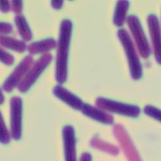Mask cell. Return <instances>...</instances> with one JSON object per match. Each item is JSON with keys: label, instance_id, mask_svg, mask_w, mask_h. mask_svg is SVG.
I'll return each instance as SVG.
<instances>
[{"label": "cell", "instance_id": "obj_3", "mask_svg": "<svg viewBox=\"0 0 161 161\" xmlns=\"http://www.w3.org/2000/svg\"><path fill=\"white\" fill-rule=\"evenodd\" d=\"M52 60V56L50 53H44L36 61H35L24 78L17 86L18 90L21 93L27 92L36 81L43 72L47 69Z\"/></svg>", "mask_w": 161, "mask_h": 161}, {"label": "cell", "instance_id": "obj_6", "mask_svg": "<svg viewBox=\"0 0 161 161\" xmlns=\"http://www.w3.org/2000/svg\"><path fill=\"white\" fill-rule=\"evenodd\" d=\"M10 136L16 141L21 139L22 135L23 102L18 96L12 97L10 101Z\"/></svg>", "mask_w": 161, "mask_h": 161}, {"label": "cell", "instance_id": "obj_21", "mask_svg": "<svg viewBox=\"0 0 161 161\" xmlns=\"http://www.w3.org/2000/svg\"><path fill=\"white\" fill-rule=\"evenodd\" d=\"M11 10L12 12L15 13L17 15L21 14V13L23 10V1H11L10 2Z\"/></svg>", "mask_w": 161, "mask_h": 161}, {"label": "cell", "instance_id": "obj_25", "mask_svg": "<svg viewBox=\"0 0 161 161\" xmlns=\"http://www.w3.org/2000/svg\"><path fill=\"white\" fill-rule=\"evenodd\" d=\"M63 1H52L51 2V6L52 8L56 10H59L62 8L63 5Z\"/></svg>", "mask_w": 161, "mask_h": 161}, {"label": "cell", "instance_id": "obj_26", "mask_svg": "<svg viewBox=\"0 0 161 161\" xmlns=\"http://www.w3.org/2000/svg\"><path fill=\"white\" fill-rule=\"evenodd\" d=\"M4 101H5V97L1 88H0V105L4 103Z\"/></svg>", "mask_w": 161, "mask_h": 161}, {"label": "cell", "instance_id": "obj_22", "mask_svg": "<svg viewBox=\"0 0 161 161\" xmlns=\"http://www.w3.org/2000/svg\"><path fill=\"white\" fill-rule=\"evenodd\" d=\"M12 31L13 26L10 23L0 21V34L3 35L10 34Z\"/></svg>", "mask_w": 161, "mask_h": 161}, {"label": "cell", "instance_id": "obj_18", "mask_svg": "<svg viewBox=\"0 0 161 161\" xmlns=\"http://www.w3.org/2000/svg\"><path fill=\"white\" fill-rule=\"evenodd\" d=\"M10 133L8 130L2 114L0 111V143L7 144L10 142Z\"/></svg>", "mask_w": 161, "mask_h": 161}, {"label": "cell", "instance_id": "obj_19", "mask_svg": "<svg viewBox=\"0 0 161 161\" xmlns=\"http://www.w3.org/2000/svg\"><path fill=\"white\" fill-rule=\"evenodd\" d=\"M144 112L147 115L152 117L153 119L158 120V121H160L161 112L160 110L156 107L151 105H147L144 107Z\"/></svg>", "mask_w": 161, "mask_h": 161}, {"label": "cell", "instance_id": "obj_11", "mask_svg": "<svg viewBox=\"0 0 161 161\" xmlns=\"http://www.w3.org/2000/svg\"><path fill=\"white\" fill-rule=\"evenodd\" d=\"M89 118L106 125H112L114 122V117L107 112L92 105L84 103L80 110Z\"/></svg>", "mask_w": 161, "mask_h": 161}, {"label": "cell", "instance_id": "obj_1", "mask_svg": "<svg viewBox=\"0 0 161 161\" xmlns=\"http://www.w3.org/2000/svg\"><path fill=\"white\" fill-rule=\"evenodd\" d=\"M73 25L70 19H64L60 25L57 43L56 79L59 84L64 83L68 75V58Z\"/></svg>", "mask_w": 161, "mask_h": 161}, {"label": "cell", "instance_id": "obj_7", "mask_svg": "<svg viewBox=\"0 0 161 161\" xmlns=\"http://www.w3.org/2000/svg\"><path fill=\"white\" fill-rule=\"evenodd\" d=\"M114 135L119 142L128 161H142L141 158L123 126L117 124L113 128Z\"/></svg>", "mask_w": 161, "mask_h": 161}, {"label": "cell", "instance_id": "obj_17", "mask_svg": "<svg viewBox=\"0 0 161 161\" xmlns=\"http://www.w3.org/2000/svg\"><path fill=\"white\" fill-rule=\"evenodd\" d=\"M90 145L94 148L114 156H116L119 153V148L117 146L103 141L97 136L92 139Z\"/></svg>", "mask_w": 161, "mask_h": 161}, {"label": "cell", "instance_id": "obj_24", "mask_svg": "<svg viewBox=\"0 0 161 161\" xmlns=\"http://www.w3.org/2000/svg\"><path fill=\"white\" fill-rule=\"evenodd\" d=\"M79 161H92V156L88 152H85L80 155Z\"/></svg>", "mask_w": 161, "mask_h": 161}, {"label": "cell", "instance_id": "obj_2", "mask_svg": "<svg viewBox=\"0 0 161 161\" xmlns=\"http://www.w3.org/2000/svg\"><path fill=\"white\" fill-rule=\"evenodd\" d=\"M117 36L126 54L132 79L134 80L141 79L142 76V67L130 35L126 30L122 29L118 31Z\"/></svg>", "mask_w": 161, "mask_h": 161}, {"label": "cell", "instance_id": "obj_8", "mask_svg": "<svg viewBox=\"0 0 161 161\" xmlns=\"http://www.w3.org/2000/svg\"><path fill=\"white\" fill-rule=\"evenodd\" d=\"M33 63L34 59L31 56L25 57L5 80L2 85L3 90L9 93L17 87Z\"/></svg>", "mask_w": 161, "mask_h": 161}, {"label": "cell", "instance_id": "obj_4", "mask_svg": "<svg viewBox=\"0 0 161 161\" xmlns=\"http://www.w3.org/2000/svg\"><path fill=\"white\" fill-rule=\"evenodd\" d=\"M126 21L140 55L143 59H147L151 54L152 50L139 18L131 15L126 18Z\"/></svg>", "mask_w": 161, "mask_h": 161}, {"label": "cell", "instance_id": "obj_23", "mask_svg": "<svg viewBox=\"0 0 161 161\" xmlns=\"http://www.w3.org/2000/svg\"><path fill=\"white\" fill-rule=\"evenodd\" d=\"M11 10L10 2L5 0V1H0V11L3 13H8Z\"/></svg>", "mask_w": 161, "mask_h": 161}, {"label": "cell", "instance_id": "obj_20", "mask_svg": "<svg viewBox=\"0 0 161 161\" xmlns=\"http://www.w3.org/2000/svg\"><path fill=\"white\" fill-rule=\"evenodd\" d=\"M0 61L7 66H10L14 63V58L0 47Z\"/></svg>", "mask_w": 161, "mask_h": 161}, {"label": "cell", "instance_id": "obj_14", "mask_svg": "<svg viewBox=\"0 0 161 161\" xmlns=\"http://www.w3.org/2000/svg\"><path fill=\"white\" fill-rule=\"evenodd\" d=\"M129 7L130 3L127 0H120L117 2L113 18L115 25L121 26L125 24Z\"/></svg>", "mask_w": 161, "mask_h": 161}, {"label": "cell", "instance_id": "obj_15", "mask_svg": "<svg viewBox=\"0 0 161 161\" xmlns=\"http://www.w3.org/2000/svg\"><path fill=\"white\" fill-rule=\"evenodd\" d=\"M0 46L18 53L24 52L27 48L23 41L5 35H0Z\"/></svg>", "mask_w": 161, "mask_h": 161}, {"label": "cell", "instance_id": "obj_13", "mask_svg": "<svg viewBox=\"0 0 161 161\" xmlns=\"http://www.w3.org/2000/svg\"><path fill=\"white\" fill-rule=\"evenodd\" d=\"M57 42L54 39L47 38L39 42H34L27 46L28 52L31 55L38 53H46L47 52L56 48Z\"/></svg>", "mask_w": 161, "mask_h": 161}, {"label": "cell", "instance_id": "obj_9", "mask_svg": "<svg viewBox=\"0 0 161 161\" xmlns=\"http://www.w3.org/2000/svg\"><path fill=\"white\" fill-rule=\"evenodd\" d=\"M64 154L65 161H77L76 138L73 126L66 125L63 128Z\"/></svg>", "mask_w": 161, "mask_h": 161}, {"label": "cell", "instance_id": "obj_10", "mask_svg": "<svg viewBox=\"0 0 161 161\" xmlns=\"http://www.w3.org/2000/svg\"><path fill=\"white\" fill-rule=\"evenodd\" d=\"M147 26H148L155 60L158 64H160L161 45L160 23L158 18L154 14H151L148 16L147 18Z\"/></svg>", "mask_w": 161, "mask_h": 161}, {"label": "cell", "instance_id": "obj_16", "mask_svg": "<svg viewBox=\"0 0 161 161\" xmlns=\"http://www.w3.org/2000/svg\"><path fill=\"white\" fill-rule=\"evenodd\" d=\"M14 23L18 31L25 42H30L32 39V32L24 16L16 15L14 18Z\"/></svg>", "mask_w": 161, "mask_h": 161}, {"label": "cell", "instance_id": "obj_12", "mask_svg": "<svg viewBox=\"0 0 161 161\" xmlns=\"http://www.w3.org/2000/svg\"><path fill=\"white\" fill-rule=\"evenodd\" d=\"M53 93L56 97L72 107L73 109L80 110L84 104L83 101L79 97L74 95L61 85H56L53 88Z\"/></svg>", "mask_w": 161, "mask_h": 161}, {"label": "cell", "instance_id": "obj_5", "mask_svg": "<svg viewBox=\"0 0 161 161\" xmlns=\"http://www.w3.org/2000/svg\"><path fill=\"white\" fill-rule=\"evenodd\" d=\"M96 104L97 108L106 112L130 117H137L141 113L139 107L136 105L126 104L104 97L97 98Z\"/></svg>", "mask_w": 161, "mask_h": 161}]
</instances>
